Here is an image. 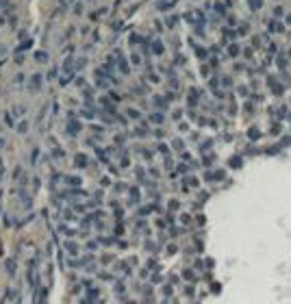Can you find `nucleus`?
Instances as JSON below:
<instances>
[{
	"label": "nucleus",
	"instance_id": "nucleus-1",
	"mask_svg": "<svg viewBox=\"0 0 291 304\" xmlns=\"http://www.w3.org/2000/svg\"><path fill=\"white\" fill-rule=\"evenodd\" d=\"M267 31H269V33H283L285 29H283V24H280L278 20H269V22H267Z\"/></svg>",
	"mask_w": 291,
	"mask_h": 304
},
{
	"label": "nucleus",
	"instance_id": "nucleus-2",
	"mask_svg": "<svg viewBox=\"0 0 291 304\" xmlns=\"http://www.w3.org/2000/svg\"><path fill=\"white\" fill-rule=\"evenodd\" d=\"M250 5V11H261L263 9V0H248Z\"/></svg>",
	"mask_w": 291,
	"mask_h": 304
},
{
	"label": "nucleus",
	"instance_id": "nucleus-3",
	"mask_svg": "<svg viewBox=\"0 0 291 304\" xmlns=\"http://www.w3.org/2000/svg\"><path fill=\"white\" fill-rule=\"evenodd\" d=\"M252 46H254V48H261V37H259V35L252 37Z\"/></svg>",
	"mask_w": 291,
	"mask_h": 304
},
{
	"label": "nucleus",
	"instance_id": "nucleus-4",
	"mask_svg": "<svg viewBox=\"0 0 291 304\" xmlns=\"http://www.w3.org/2000/svg\"><path fill=\"white\" fill-rule=\"evenodd\" d=\"M283 13H285V9L280 7V5H278V7H274V15H276V17H280V15H283Z\"/></svg>",
	"mask_w": 291,
	"mask_h": 304
},
{
	"label": "nucleus",
	"instance_id": "nucleus-5",
	"mask_svg": "<svg viewBox=\"0 0 291 304\" xmlns=\"http://www.w3.org/2000/svg\"><path fill=\"white\" fill-rule=\"evenodd\" d=\"M230 54H232V57H237V54H239V46H230Z\"/></svg>",
	"mask_w": 291,
	"mask_h": 304
},
{
	"label": "nucleus",
	"instance_id": "nucleus-6",
	"mask_svg": "<svg viewBox=\"0 0 291 304\" xmlns=\"http://www.w3.org/2000/svg\"><path fill=\"white\" fill-rule=\"evenodd\" d=\"M287 22H289V24H291V13H289V15H287Z\"/></svg>",
	"mask_w": 291,
	"mask_h": 304
}]
</instances>
